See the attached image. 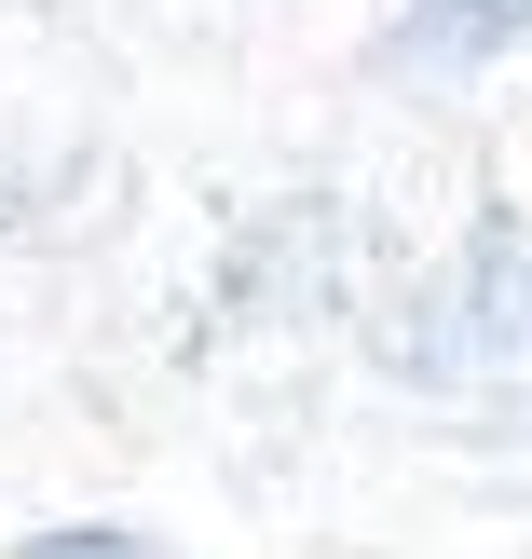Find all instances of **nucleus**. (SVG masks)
<instances>
[{
    "mask_svg": "<svg viewBox=\"0 0 532 559\" xmlns=\"http://www.w3.org/2000/svg\"><path fill=\"white\" fill-rule=\"evenodd\" d=\"M27 559H137L123 533H55V546H27Z\"/></svg>",
    "mask_w": 532,
    "mask_h": 559,
    "instance_id": "nucleus-3",
    "label": "nucleus"
},
{
    "mask_svg": "<svg viewBox=\"0 0 532 559\" xmlns=\"http://www.w3.org/2000/svg\"><path fill=\"white\" fill-rule=\"evenodd\" d=\"M397 369H464V382H532V273H519V246L492 233L478 246V273H464L451 300H437V328H397Z\"/></svg>",
    "mask_w": 532,
    "mask_h": 559,
    "instance_id": "nucleus-1",
    "label": "nucleus"
},
{
    "mask_svg": "<svg viewBox=\"0 0 532 559\" xmlns=\"http://www.w3.org/2000/svg\"><path fill=\"white\" fill-rule=\"evenodd\" d=\"M506 41H532V0H410L397 14V41H382V69L397 82H464V69H492Z\"/></svg>",
    "mask_w": 532,
    "mask_h": 559,
    "instance_id": "nucleus-2",
    "label": "nucleus"
}]
</instances>
